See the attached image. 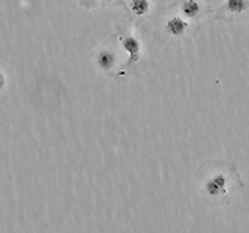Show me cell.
Instances as JSON below:
<instances>
[{"instance_id":"cell-1","label":"cell","mask_w":249,"mask_h":233,"mask_svg":"<svg viewBox=\"0 0 249 233\" xmlns=\"http://www.w3.org/2000/svg\"><path fill=\"white\" fill-rule=\"evenodd\" d=\"M195 188L206 205L220 207L232 204L245 190V183L233 162L207 160L196 168Z\"/></svg>"},{"instance_id":"cell-2","label":"cell","mask_w":249,"mask_h":233,"mask_svg":"<svg viewBox=\"0 0 249 233\" xmlns=\"http://www.w3.org/2000/svg\"><path fill=\"white\" fill-rule=\"evenodd\" d=\"M201 27L195 25L190 20H187L184 16L178 13L173 3L167 8H162V11L156 17L154 34L160 44H192V41L199 34Z\"/></svg>"},{"instance_id":"cell-3","label":"cell","mask_w":249,"mask_h":233,"mask_svg":"<svg viewBox=\"0 0 249 233\" xmlns=\"http://www.w3.org/2000/svg\"><path fill=\"white\" fill-rule=\"evenodd\" d=\"M114 37L120 42L123 50L128 53V59L122 64V67L119 70V76H123L126 73H137L139 70H143L140 66L146 62L145 61V47H143V41L137 34L134 27L132 25H128V27L117 25Z\"/></svg>"},{"instance_id":"cell-4","label":"cell","mask_w":249,"mask_h":233,"mask_svg":"<svg viewBox=\"0 0 249 233\" xmlns=\"http://www.w3.org/2000/svg\"><path fill=\"white\" fill-rule=\"evenodd\" d=\"M124 61H122L120 53L117 50V45L111 41H107L101 47H98L97 51L93 53V64L100 73L106 76L119 75V70Z\"/></svg>"},{"instance_id":"cell-5","label":"cell","mask_w":249,"mask_h":233,"mask_svg":"<svg viewBox=\"0 0 249 233\" xmlns=\"http://www.w3.org/2000/svg\"><path fill=\"white\" fill-rule=\"evenodd\" d=\"M173 6L179 14L198 27H201L199 23L202 19H206L210 13H213V10L204 0H175Z\"/></svg>"},{"instance_id":"cell-6","label":"cell","mask_w":249,"mask_h":233,"mask_svg":"<svg viewBox=\"0 0 249 233\" xmlns=\"http://www.w3.org/2000/svg\"><path fill=\"white\" fill-rule=\"evenodd\" d=\"M215 20L224 23H233L241 19L249 13V0H226L218 8L213 10Z\"/></svg>"},{"instance_id":"cell-7","label":"cell","mask_w":249,"mask_h":233,"mask_svg":"<svg viewBox=\"0 0 249 233\" xmlns=\"http://www.w3.org/2000/svg\"><path fill=\"white\" fill-rule=\"evenodd\" d=\"M119 6L124 8L132 23L153 17V0H120Z\"/></svg>"},{"instance_id":"cell-8","label":"cell","mask_w":249,"mask_h":233,"mask_svg":"<svg viewBox=\"0 0 249 233\" xmlns=\"http://www.w3.org/2000/svg\"><path fill=\"white\" fill-rule=\"evenodd\" d=\"M78 5L83 6L84 10H95L101 5H117L119 6L120 0H76Z\"/></svg>"},{"instance_id":"cell-9","label":"cell","mask_w":249,"mask_h":233,"mask_svg":"<svg viewBox=\"0 0 249 233\" xmlns=\"http://www.w3.org/2000/svg\"><path fill=\"white\" fill-rule=\"evenodd\" d=\"M6 87H8V76H6L5 70L0 67V93L6 90Z\"/></svg>"}]
</instances>
